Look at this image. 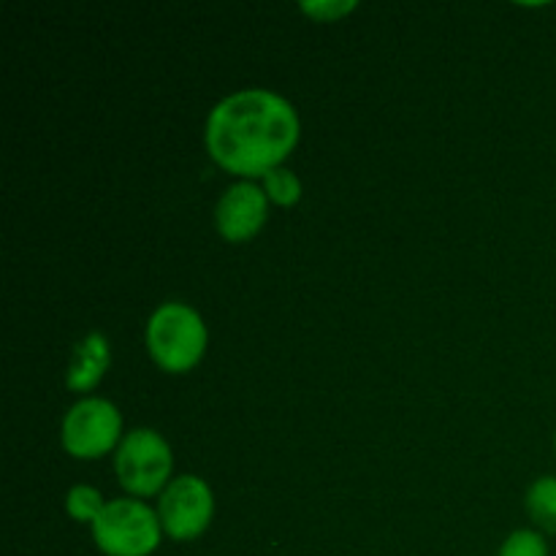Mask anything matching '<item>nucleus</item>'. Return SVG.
<instances>
[{
  "label": "nucleus",
  "instance_id": "f8f14e48",
  "mask_svg": "<svg viewBox=\"0 0 556 556\" xmlns=\"http://www.w3.org/2000/svg\"><path fill=\"white\" fill-rule=\"evenodd\" d=\"M497 556H548V546L541 532L535 530H516L508 541L500 546Z\"/></svg>",
  "mask_w": 556,
  "mask_h": 556
},
{
  "label": "nucleus",
  "instance_id": "f03ea898",
  "mask_svg": "<svg viewBox=\"0 0 556 556\" xmlns=\"http://www.w3.org/2000/svg\"><path fill=\"white\" fill-rule=\"evenodd\" d=\"M147 351L166 372H188L201 362L206 348V326L193 307L166 302L147 320Z\"/></svg>",
  "mask_w": 556,
  "mask_h": 556
},
{
  "label": "nucleus",
  "instance_id": "6e6552de",
  "mask_svg": "<svg viewBox=\"0 0 556 556\" xmlns=\"http://www.w3.org/2000/svg\"><path fill=\"white\" fill-rule=\"evenodd\" d=\"M109 362H112V353H109L106 337L101 331H90L74 348V358H71L68 380L65 383H68L71 391H90L103 378Z\"/></svg>",
  "mask_w": 556,
  "mask_h": 556
},
{
  "label": "nucleus",
  "instance_id": "9d476101",
  "mask_svg": "<svg viewBox=\"0 0 556 556\" xmlns=\"http://www.w3.org/2000/svg\"><path fill=\"white\" fill-rule=\"evenodd\" d=\"M264 190L269 195V201L280 206H293L299 199H302V182H299L296 174L291 168H271V172L264 174Z\"/></svg>",
  "mask_w": 556,
  "mask_h": 556
},
{
  "label": "nucleus",
  "instance_id": "7ed1b4c3",
  "mask_svg": "<svg viewBox=\"0 0 556 556\" xmlns=\"http://www.w3.org/2000/svg\"><path fill=\"white\" fill-rule=\"evenodd\" d=\"M161 519L141 500H112L92 521L96 546L106 556H150L161 543Z\"/></svg>",
  "mask_w": 556,
  "mask_h": 556
},
{
  "label": "nucleus",
  "instance_id": "1a4fd4ad",
  "mask_svg": "<svg viewBox=\"0 0 556 556\" xmlns=\"http://www.w3.org/2000/svg\"><path fill=\"white\" fill-rule=\"evenodd\" d=\"M527 514L541 530L556 535V478L543 476L527 492Z\"/></svg>",
  "mask_w": 556,
  "mask_h": 556
},
{
  "label": "nucleus",
  "instance_id": "ddd939ff",
  "mask_svg": "<svg viewBox=\"0 0 556 556\" xmlns=\"http://www.w3.org/2000/svg\"><path fill=\"white\" fill-rule=\"evenodd\" d=\"M356 5H358L356 0H326V3L324 0H315V3H302L299 9H302L304 14L315 16L318 22H331V20H337V16L353 11Z\"/></svg>",
  "mask_w": 556,
  "mask_h": 556
},
{
  "label": "nucleus",
  "instance_id": "423d86ee",
  "mask_svg": "<svg viewBox=\"0 0 556 556\" xmlns=\"http://www.w3.org/2000/svg\"><path fill=\"white\" fill-rule=\"evenodd\" d=\"M215 497L204 478L179 476L161 492L157 519L163 532L174 541H193L210 527Z\"/></svg>",
  "mask_w": 556,
  "mask_h": 556
},
{
  "label": "nucleus",
  "instance_id": "20e7f679",
  "mask_svg": "<svg viewBox=\"0 0 556 556\" xmlns=\"http://www.w3.org/2000/svg\"><path fill=\"white\" fill-rule=\"evenodd\" d=\"M114 467H117V478L125 492L136 497H150L168 486L174 456L155 429H134L119 443Z\"/></svg>",
  "mask_w": 556,
  "mask_h": 556
},
{
  "label": "nucleus",
  "instance_id": "f257e3e1",
  "mask_svg": "<svg viewBox=\"0 0 556 556\" xmlns=\"http://www.w3.org/2000/svg\"><path fill=\"white\" fill-rule=\"evenodd\" d=\"M299 141V114L264 87L231 92L206 119V150L223 168L244 177H264L280 166Z\"/></svg>",
  "mask_w": 556,
  "mask_h": 556
},
{
  "label": "nucleus",
  "instance_id": "39448f33",
  "mask_svg": "<svg viewBox=\"0 0 556 556\" xmlns=\"http://www.w3.org/2000/svg\"><path fill=\"white\" fill-rule=\"evenodd\" d=\"M123 416L101 396L76 402L63 418V448L76 459H98L117 445Z\"/></svg>",
  "mask_w": 556,
  "mask_h": 556
},
{
  "label": "nucleus",
  "instance_id": "4468645a",
  "mask_svg": "<svg viewBox=\"0 0 556 556\" xmlns=\"http://www.w3.org/2000/svg\"><path fill=\"white\" fill-rule=\"evenodd\" d=\"M554 445H556V438H554Z\"/></svg>",
  "mask_w": 556,
  "mask_h": 556
},
{
  "label": "nucleus",
  "instance_id": "9b49d317",
  "mask_svg": "<svg viewBox=\"0 0 556 556\" xmlns=\"http://www.w3.org/2000/svg\"><path fill=\"white\" fill-rule=\"evenodd\" d=\"M103 508H106L103 494L98 492V489L87 486V483H79V486H74L65 494V510H68L76 521H90L92 525V521L101 516Z\"/></svg>",
  "mask_w": 556,
  "mask_h": 556
},
{
  "label": "nucleus",
  "instance_id": "0eeeda50",
  "mask_svg": "<svg viewBox=\"0 0 556 556\" xmlns=\"http://www.w3.org/2000/svg\"><path fill=\"white\" fill-rule=\"evenodd\" d=\"M269 195L255 182H233L215 206V226L228 242H248L266 223Z\"/></svg>",
  "mask_w": 556,
  "mask_h": 556
}]
</instances>
